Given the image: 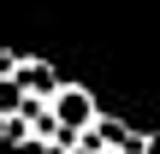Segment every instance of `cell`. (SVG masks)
I'll list each match as a JSON object with an SVG mask.
<instances>
[{
  "label": "cell",
  "mask_w": 160,
  "mask_h": 154,
  "mask_svg": "<svg viewBox=\"0 0 160 154\" xmlns=\"http://www.w3.org/2000/svg\"><path fill=\"white\" fill-rule=\"evenodd\" d=\"M148 154H160V137H154V142H148Z\"/></svg>",
  "instance_id": "2"
},
{
  "label": "cell",
  "mask_w": 160,
  "mask_h": 154,
  "mask_svg": "<svg viewBox=\"0 0 160 154\" xmlns=\"http://www.w3.org/2000/svg\"><path fill=\"white\" fill-rule=\"evenodd\" d=\"M53 113H59V125H83L95 107H89V95H83V89H65V95L53 101Z\"/></svg>",
  "instance_id": "1"
}]
</instances>
